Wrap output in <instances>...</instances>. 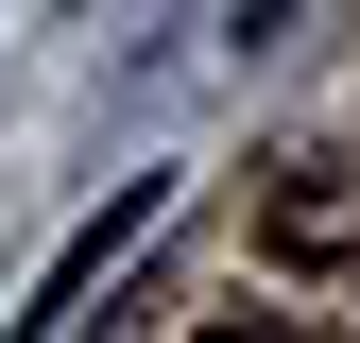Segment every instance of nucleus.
<instances>
[{
    "mask_svg": "<svg viewBox=\"0 0 360 343\" xmlns=\"http://www.w3.org/2000/svg\"><path fill=\"white\" fill-rule=\"evenodd\" d=\"M257 257L343 275V257H360V155H275V172H257Z\"/></svg>",
    "mask_w": 360,
    "mask_h": 343,
    "instance_id": "nucleus-1",
    "label": "nucleus"
},
{
    "mask_svg": "<svg viewBox=\"0 0 360 343\" xmlns=\"http://www.w3.org/2000/svg\"><path fill=\"white\" fill-rule=\"evenodd\" d=\"M155 224H172V172H120V206H86V240L34 275V309H18V326H86L120 275H138V240H155Z\"/></svg>",
    "mask_w": 360,
    "mask_h": 343,
    "instance_id": "nucleus-2",
    "label": "nucleus"
},
{
    "mask_svg": "<svg viewBox=\"0 0 360 343\" xmlns=\"http://www.w3.org/2000/svg\"><path fill=\"white\" fill-rule=\"evenodd\" d=\"M292 18H309V0H240V18H223V34H240V52H275Z\"/></svg>",
    "mask_w": 360,
    "mask_h": 343,
    "instance_id": "nucleus-3",
    "label": "nucleus"
}]
</instances>
